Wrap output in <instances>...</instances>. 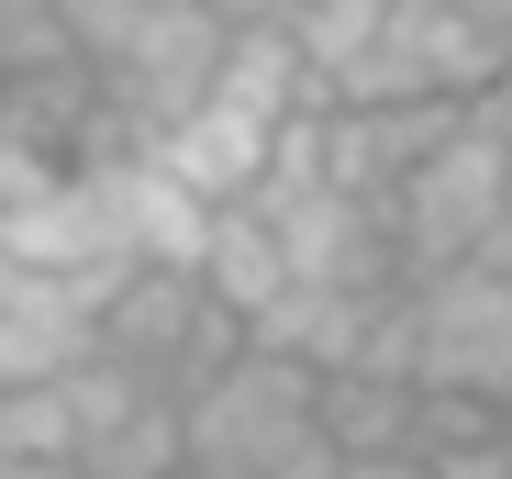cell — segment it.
I'll return each mask as SVG.
<instances>
[{
	"instance_id": "12",
	"label": "cell",
	"mask_w": 512,
	"mask_h": 479,
	"mask_svg": "<svg viewBox=\"0 0 512 479\" xmlns=\"http://www.w3.org/2000/svg\"><path fill=\"white\" fill-rule=\"evenodd\" d=\"M468 112H479V123H490V134H501V145H512V67H501V78H490V101H468Z\"/></svg>"
},
{
	"instance_id": "4",
	"label": "cell",
	"mask_w": 512,
	"mask_h": 479,
	"mask_svg": "<svg viewBox=\"0 0 512 479\" xmlns=\"http://www.w3.org/2000/svg\"><path fill=\"white\" fill-rule=\"evenodd\" d=\"M401 346L423 390H479V402H512V279L490 257L468 268H423L401 290Z\"/></svg>"
},
{
	"instance_id": "10",
	"label": "cell",
	"mask_w": 512,
	"mask_h": 479,
	"mask_svg": "<svg viewBox=\"0 0 512 479\" xmlns=\"http://www.w3.org/2000/svg\"><path fill=\"white\" fill-rule=\"evenodd\" d=\"M401 12V0H301L290 12V45H301V67H312V90H334L357 56H368V34Z\"/></svg>"
},
{
	"instance_id": "5",
	"label": "cell",
	"mask_w": 512,
	"mask_h": 479,
	"mask_svg": "<svg viewBox=\"0 0 512 479\" xmlns=\"http://www.w3.org/2000/svg\"><path fill=\"white\" fill-rule=\"evenodd\" d=\"M223 12L212 0H145V12L123 23V45L101 56V101L134 123V145H156L179 112H201L212 67H223Z\"/></svg>"
},
{
	"instance_id": "9",
	"label": "cell",
	"mask_w": 512,
	"mask_h": 479,
	"mask_svg": "<svg viewBox=\"0 0 512 479\" xmlns=\"http://www.w3.org/2000/svg\"><path fill=\"white\" fill-rule=\"evenodd\" d=\"M423 379L412 368H323V435L334 457H412Z\"/></svg>"
},
{
	"instance_id": "8",
	"label": "cell",
	"mask_w": 512,
	"mask_h": 479,
	"mask_svg": "<svg viewBox=\"0 0 512 479\" xmlns=\"http://www.w3.org/2000/svg\"><path fill=\"white\" fill-rule=\"evenodd\" d=\"M201 290L234 312V324L256 335V312H268L279 290H290V246H279V234H268V212H256V201H212V223H201Z\"/></svg>"
},
{
	"instance_id": "1",
	"label": "cell",
	"mask_w": 512,
	"mask_h": 479,
	"mask_svg": "<svg viewBox=\"0 0 512 479\" xmlns=\"http://www.w3.org/2000/svg\"><path fill=\"white\" fill-rule=\"evenodd\" d=\"M179 457L201 479H334V435H323V368L279 357V346H234L190 402H179Z\"/></svg>"
},
{
	"instance_id": "6",
	"label": "cell",
	"mask_w": 512,
	"mask_h": 479,
	"mask_svg": "<svg viewBox=\"0 0 512 479\" xmlns=\"http://www.w3.org/2000/svg\"><path fill=\"white\" fill-rule=\"evenodd\" d=\"M268 145H279V123H268V112H245V101L201 90V112H179L145 156H156V168L179 179L190 201H245L256 179H268Z\"/></svg>"
},
{
	"instance_id": "11",
	"label": "cell",
	"mask_w": 512,
	"mask_h": 479,
	"mask_svg": "<svg viewBox=\"0 0 512 479\" xmlns=\"http://www.w3.org/2000/svg\"><path fill=\"white\" fill-rule=\"evenodd\" d=\"M334 479H435L423 457H334Z\"/></svg>"
},
{
	"instance_id": "15",
	"label": "cell",
	"mask_w": 512,
	"mask_h": 479,
	"mask_svg": "<svg viewBox=\"0 0 512 479\" xmlns=\"http://www.w3.org/2000/svg\"><path fill=\"white\" fill-rule=\"evenodd\" d=\"M479 257H490V268L512 279V201H501V223H490V246H479Z\"/></svg>"
},
{
	"instance_id": "3",
	"label": "cell",
	"mask_w": 512,
	"mask_h": 479,
	"mask_svg": "<svg viewBox=\"0 0 512 479\" xmlns=\"http://www.w3.org/2000/svg\"><path fill=\"white\" fill-rule=\"evenodd\" d=\"M234 346H245V324L201 290V268H123L112 301H101V357H123L167 402H190Z\"/></svg>"
},
{
	"instance_id": "13",
	"label": "cell",
	"mask_w": 512,
	"mask_h": 479,
	"mask_svg": "<svg viewBox=\"0 0 512 479\" xmlns=\"http://www.w3.org/2000/svg\"><path fill=\"white\" fill-rule=\"evenodd\" d=\"M212 12H223V23H290L301 0H212Z\"/></svg>"
},
{
	"instance_id": "2",
	"label": "cell",
	"mask_w": 512,
	"mask_h": 479,
	"mask_svg": "<svg viewBox=\"0 0 512 479\" xmlns=\"http://www.w3.org/2000/svg\"><path fill=\"white\" fill-rule=\"evenodd\" d=\"M501 201H512V145H501L479 112H457V123L401 168V190H390V246H401V268H412V279H423V268H468V257L490 246Z\"/></svg>"
},
{
	"instance_id": "16",
	"label": "cell",
	"mask_w": 512,
	"mask_h": 479,
	"mask_svg": "<svg viewBox=\"0 0 512 479\" xmlns=\"http://www.w3.org/2000/svg\"><path fill=\"white\" fill-rule=\"evenodd\" d=\"M501 12H512V0H501Z\"/></svg>"
},
{
	"instance_id": "7",
	"label": "cell",
	"mask_w": 512,
	"mask_h": 479,
	"mask_svg": "<svg viewBox=\"0 0 512 479\" xmlns=\"http://www.w3.org/2000/svg\"><path fill=\"white\" fill-rule=\"evenodd\" d=\"M101 346V312L78 301V290H56V279H12L0 290V390H34V379H67L78 357Z\"/></svg>"
},
{
	"instance_id": "14",
	"label": "cell",
	"mask_w": 512,
	"mask_h": 479,
	"mask_svg": "<svg viewBox=\"0 0 512 479\" xmlns=\"http://www.w3.org/2000/svg\"><path fill=\"white\" fill-rule=\"evenodd\" d=\"M0 479H78L67 457H12V446H0Z\"/></svg>"
}]
</instances>
